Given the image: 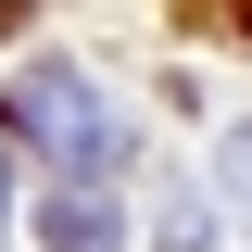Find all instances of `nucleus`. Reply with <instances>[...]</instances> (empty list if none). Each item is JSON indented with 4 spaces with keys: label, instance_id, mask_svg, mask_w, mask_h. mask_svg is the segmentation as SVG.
<instances>
[{
    "label": "nucleus",
    "instance_id": "obj_3",
    "mask_svg": "<svg viewBox=\"0 0 252 252\" xmlns=\"http://www.w3.org/2000/svg\"><path fill=\"white\" fill-rule=\"evenodd\" d=\"M215 177H227V202H252V114L227 126V152H215Z\"/></svg>",
    "mask_w": 252,
    "mask_h": 252
},
{
    "label": "nucleus",
    "instance_id": "obj_5",
    "mask_svg": "<svg viewBox=\"0 0 252 252\" xmlns=\"http://www.w3.org/2000/svg\"><path fill=\"white\" fill-rule=\"evenodd\" d=\"M0 215H13V177H0Z\"/></svg>",
    "mask_w": 252,
    "mask_h": 252
},
{
    "label": "nucleus",
    "instance_id": "obj_2",
    "mask_svg": "<svg viewBox=\"0 0 252 252\" xmlns=\"http://www.w3.org/2000/svg\"><path fill=\"white\" fill-rule=\"evenodd\" d=\"M38 227H51V252H114V240H126V215L101 202V189H63Z\"/></svg>",
    "mask_w": 252,
    "mask_h": 252
},
{
    "label": "nucleus",
    "instance_id": "obj_1",
    "mask_svg": "<svg viewBox=\"0 0 252 252\" xmlns=\"http://www.w3.org/2000/svg\"><path fill=\"white\" fill-rule=\"evenodd\" d=\"M0 126H13L26 152H51L63 177H114L126 164V114L76 76V63H26V76L0 89Z\"/></svg>",
    "mask_w": 252,
    "mask_h": 252
},
{
    "label": "nucleus",
    "instance_id": "obj_4",
    "mask_svg": "<svg viewBox=\"0 0 252 252\" xmlns=\"http://www.w3.org/2000/svg\"><path fill=\"white\" fill-rule=\"evenodd\" d=\"M227 26H240V38H252V0H227Z\"/></svg>",
    "mask_w": 252,
    "mask_h": 252
}]
</instances>
